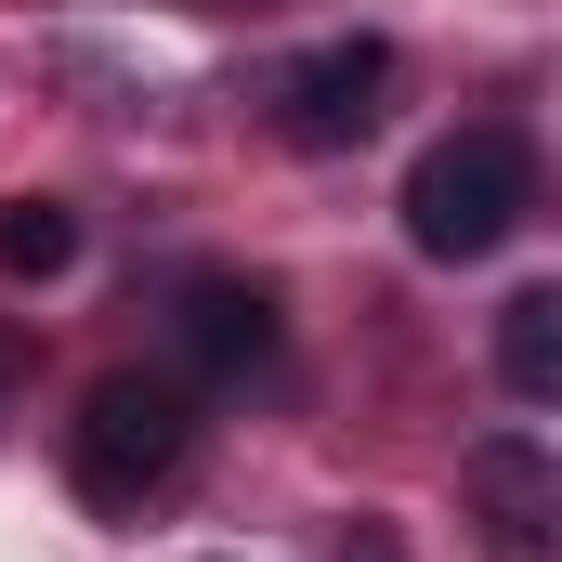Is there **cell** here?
I'll list each match as a JSON object with an SVG mask.
<instances>
[{
	"label": "cell",
	"instance_id": "6da1fadb",
	"mask_svg": "<svg viewBox=\"0 0 562 562\" xmlns=\"http://www.w3.org/2000/svg\"><path fill=\"white\" fill-rule=\"evenodd\" d=\"M524 210H537V144L510 119H471L406 170V249L419 262H497L524 236Z\"/></svg>",
	"mask_w": 562,
	"mask_h": 562
},
{
	"label": "cell",
	"instance_id": "7a4b0ae2",
	"mask_svg": "<svg viewBox=\"0 0 562 562\" xmlns=\"http://www.w3.org/2000/svg\"><path fill=\"white\" fill-rule=\"evenodd\" d=\"M183 458H196V393L183 380H92L79 393V419H66V471H79V497L92 510H144L157 484H183Z\"/></svg>",
	"mask_w": 562,
	"mask_h": 562
},
{
	"label": "cell",
	"instance_id": "3957f363",
	"mask_svg": "<svg viewBox=\"0 0 562 562\" xmlns=\"http://www.w3.org/2000/svg\"><path fill=\"white\" fill-rule=\"evenodd\" d=\"M393 40H327V53H301L276 79V132L301 144V157H340V144H367L380 119H393Z\"/></svg>",
	"mask_w": 562,
	"mask_h": 562
},
{
	"label": "cell",
	"instance_id": "277c9868",
	"mask_svg": "<svg viewBox=\"0 0 562 562\" xmlns=\"http://www.w3.org/2000/svg\"><path fill=\"white\" fill-rule=\"evenodd\" d=\"M458 497H471V524H484V562H562V471L537 431H484L471 458H458Z\"/></svg>",
	"mask_w": 562,
	"mask_h": 562
},
{
	"label": "cell",
	"instance_id": "5b68a950",
	"mask_svg": "<svg viewBox=\"0 0 562 562\" xmlns=\"http://www.w3.org/2000/svg\"><path fill=\"white\" fill-rule=\"evenodd\" d=\"M170 327H183V367H196V380H249V367H276V288H262V276H196Z\"/></svg>",
	"mask_w": 562,
	"mask_h": 562
},
{
	"label": "cell",
	"instance_id": "8992f818",
	"mask_svg": "<svg viewBox=\"0 0 562 562\" xmlns=\"http://www.w3.org/2000/svg\"><path fill=\"white\" fill-rule=\"evenodd\" d=\"M497 380H510V406L562 393V288H510L497 301Z\"/></svg>",
	"mask_w": 562,
	"mask_h": 562
},
{
	"label": "cell",
	"instance_id": "52a82bcc",
	"mask_svg": "<svg viewBox=\"0 0 562 562\" xmlns=\"http://www.w3.org/2000/svg\"><path fill=\"white\" fill-rule=\"evenodd\" d=\"M66 262H79V210H66V196H13V210H0V276L53 288Z\"/></svg>",
	"mask_w": 562,
	"mask_h": 562
},
{
	"label": "cell",
	"instance_id": "ba28073f",
	"mask_svg": "<svg viewBox=\"0 0 562 562\" xmlns=\"http://www.w3.org/2000/svg\"><path fill=\"white\" fill-rule=\"evenodd\" d=\"M340 562H406V537H393V524H353V537H340Z\"/></svg>",
	"mask_w": 562,
	"mask_h": 562
},
{
	"label": "cell",
	"instance_id": "9c48e42d",
	"mask_svg": "<svg viewBox=\"0 0 562 562\" xmlns=\"http://www.w3.org/2000/svg\"><path fill=\"white\" fill-rule=\"evenodd\" d=\"M13 380H26V353H13V340H0V419H13Z\"/></svg>",
	"mask_w": 562,
	"mask_h": 562
}]
</instances>
